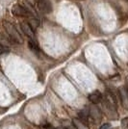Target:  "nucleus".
Masks as SVG:
<instances>
[{"label":"nucleus","instance_id":"obj_1","mask_svg":"<svg viewBox=\"0 0 128 129\" xmlns=\"http://www.w3.org/2000/svg\"><path fill=\"white\" fill-rule=\"evenodd\" d=\"M3 27L6 30L7 34L9 35L10 40H11L12 42L18 43V44H21L23 43V39L20 36V34L18 33V31L16 30V28L12 23L8 21H3Z\"/></svg>","mask_w":128,"mask_h":129},{"label":"nucleus","instance_id":"obj_2","mask_svg":"<svg viewBox=\"0 0 128 129\" xmlns=\"http://www.w3.org/2000/svg\"><path fill=\"white\" fill-rule=\"evenodd\" d=\"M104 106L107 107L110 111L115 112L116 111V101H115V98L113 96V94L110 91H106L105 94H104Z\"/></svg>","mask_w":128,"mask_h":129},{"label":"nucleus","instance_id":"obj_3","mask_svg":"<svg viewBox=\"0 0 128 129\" xmlns=\"http://www.w3.org/2000/svg\"><path fill=\"white\" fill-rule=\"evenodd\" d=\"M38 8L42 13L44 14H49L52 12V4L49 0H39Z\"/></svg>","mask_w":128,"mask_h":129},{"label":"nucleus","instance_id":"obj_4","mask_svg":"<svg viewBox=\"0 0 128 129\" xmlns=\"http://www.w3.org/2000/svg\"><path fill=\"white\" fill-rule=\"evenodd\" d=\"M12 14L14 16H29V12L27 11L26 9L22 6L16 4V5L13 6L12 8Z\"/></svg>","mask_w":128,"mask_h":129},{"label":"nucleus","instance_id":"obj_5","mask_svg":"<svg viewBox=\"0 0 128 129\" xmlns=\"http://www.w3.org/2000/svg\"><path fill=\"white\" fill-rule=\"evenodd\" d=\"M89 116H91V118H92L95 122L100 121L101 117H102L100 110L96 107V106H91V107L89 108Z\"/></svg>","mask_w":128,"mask_h":129},{"label":"nucleus","instance_id":"obj_6","mask_svg":"<svg viewBox=\"0 0 128 129\" xmlns=\"http://www.w3.org/2000/svg\"><path fill=\"white\" fill-rule=\"evenodd\" d=\"M20 26H21V29L23 33L26 35L28 38H30L31 40H34L35 41V32L33 30L31 26L27 23V22H21L20 23Z\"/></svg>","mask_w":128,"mask_h":129},{"label":"nucleus","instance_id":"obj_7","mask_svg":"<svg viewBox=\"0 0 128 129\" xmlns=\"http://www.w3.org/2000/svg\"><path fill=\"white\" fill-rule=\"evenodd\" d=\"M89 100L93 104H97L102 100V93L99 91H94L88 96Z\"/></svg>","mask_w":128,"mask_h":129},{"label":"nucleus","instance_id":"obj_8","mask_svg":"<svg viewBox=\"0 0 128 129\" xmlns=\"http://www.w3.org/2000/svg\"><path fill=\"white\" fill-rule=\"evenodd\" d=\"M72 123H73V125H74V127L76 129H90L89 126H87V123L84 122L79 118H73L72 119Z\"/></svg>","mask_w":128,"mask_h":129},{"label":"nucleus","instance_id":"obj_9","mask_svg":"<svg viewBox=\"0 0 128 129\" xmlns=\"http://www.w3.org/2000/svg\"><path fill=\"white\" fill-rule=\"evenodd\" d=\"M88 118H89V109L84 108L83 110H81V112L79 113V118L87 123L88 122Z\"/></svg>","mask_w":128,"mask_h":129},{"label":"nucleus","instance_id":"obj_10","mask_svg":"<svg viewBox=\"0 0 128 129\" xmlns=\"http://www.w3.org/2000/svg\"><path fill=\"white\" fill-rule=\"evenodd\" d=\"M11 42H12L11 40L7 39L4 35H2L0 33V44L2 46H4V47H10L11 46Z\"/></svg>","mask_w":128,"mask_h":129},{"label":"nucleus","instance_id":"obj_11","mask_svg":"<svg viewBox=\"0 0 128 129\" xmlns=\"http://www.w3.org/2000/svg\"><path fill=\"white\" fill-rule=\"evenodd\" d=\"M28 46H29V48L31 49L32 51L34 52H38L39 51V47H38V44L36 43V41H34V40H29V42H28Z\"/></svg>","mask_w":128,"mask_h":129},{"label":"nucleus","instance_id":"obj_12","mask_svg":"<svg viewBox=\"0 0 128 129\" xmlns=\"http://www.w3.org/2000/svg\"><path fill=\"white\" fill-rule=\"evenodd\" d=\"M28 24L31 26V28H32L33 30H36L38 27H39V25H40V22H39V20L35 19V18H31L29 20V22H28Z\"/></svg>","mask_w":128,"mask_h":129},{"label":"nucleus","instance_id":"obj_13","mask_svg":"<svg viewBox=\"0 0 128 129\" xmlns=\"http://www.w3.org/2000/svg\"><path fill=\"white\" fill-rule=\"evenodd\" d=\"M121 125H122V129H128V118H124L121 120Z\"/></svg>","mask_w":128,"mask_h":129},{"label":"nucleus","instance_id":"obj_14","mask_svg":"<svg viewBox=\"0 0 128 129\" xmlns=\"http://www.w3.org/2000/svg\"><path fill=\"white\" fill-rule=\"evenodd\" d=\"M110 127H111V124L110 123H104L100 126V128L99 129H109Z\"/></svg>","mask_w":128,"mask_h":129},{"label":"nucleus","instance_id":"obj_15","mask_svg":"<svg viewBox=\"0 0 128 129\" xmlns=\"http://www.w3.org/2000/svg\"><path fill=\"white\" fill-rule=\"evenodd\" d=\"M7 50H6V47H4V46H2L1 44H0V54L4 53V52H6Z\"/></svg>","mask_w":128,"mask_h":129},{"label":"nucleus","instance_id":"obj_16","mask_svg":"<svg viewBox=\"0 0 128 129\" xmlns=\"http://www.w3.org/2000/svg\"><path fill=\"white\" fill-rule=\"evenodd\" d=\"M57 129H68V128H65V127H59V128Z\"/></svg>","mask_w":128,"mask_h":129}]
</instances>
